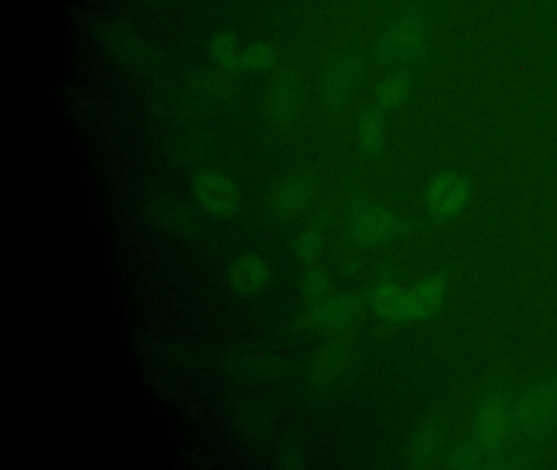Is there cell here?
I'll list each match as a JSON object with an SVG mask.
<instances>
[{
    "label": "cell",
    "instance_id": "7a4b0ae2",
    "mask_svg": "<svg viewBox=\"0 0 557 470\" xmlns=\"http://www.w3.org/2000/svg\"><path fill=\"white\" fill-rule=\"evenodd\" d=\"M515 428L526 436H546L557 430V386L541 382L528 387L513 404Z\"/></svg>",
    "mask_w": 557,
    "mask_h": 470
},
{
    "label": "cell",
    "instance_id": "2e32d148",
    "mask_svg": "<svg viewBox=\"0 0 557 470\" xmlns=\"http://www.w3.org/2000/svg\"><path fill=\"white\" fill-rule=\"evenodd\" d=\"M494 453L495 451L482 448L481 444L473 441L471 444H461L451 449L446 461L448 466L455 469H476V467L487 466V459Z\"/></svg>",
    "mask_w": 557,
    "mask_h": 470
},
{
    "label": "cell",
    "instance_id": "7402d4cb",
    "mask_svg": "<svg viewBox=\"0 0 557 470\" xmlns=\"http://www.w3.org/2000/svg\"><path fill=\"white\" fill-rule=\"evenodd\" d=\"M321 252L322 237L319 232L314 231V229H308V231L299 232L296 235L295 242H293V253L304 265L316 263Z\"/></svg>",
    "mask_w": 557,
    "mask_h": 470
},
{
    "label": "cell",
    "instance_id": "5b68a950",
    "mask_svg": "<svg viewBox=\"0 0 557 470\" xmlns=\"http://www.w3.org/2000/svg\"><path fill=\"white\" fill-rule=\"evenodd\" d=\"M513 428V404L504 395L489 394L479 402L473 417V438L482 448L499 451Z\"/></svg>",
    "mask_w": 557,
    "mask_h": 470
},
{
    "label": "cell",
    "instance_id": "8992f818",
    "mask_svg": "<svg viewBox=\"0 0 557 470\" xmlns=\"http://www.w3.org/2000/svg\"><path fill=\"white\" fill-rule=\"evenodd\" d=\"M193 196L214 218H234L242 206L241 188L223 173L203 172L193 178Z\"/></svg>",
    "mask_w": 557,
    "mask_h": 470
},
{
    "label": "cell",
    "instance_id": "7c38bea8",
    "mask_svg": "<svg viewBox=\"0 0 557 470\" xmlns=\"http://www.w3.org/2000/svg\"><path fill=\"white\" fill-rule=\"evenodd\" d=\"M363 66L355 58L342 59L337 66L329 72L324 87V95L330 105L344 103L355 92L361 80Z\"/></svg>",
    "mask_w": 557,
    "mask_h": 470
},
{
    "label": "cell",
    "instance_id": "52a82bcc",
    "mask_svg": "<svg viewBox=\"0 0 557 470\" xmlns=\"http://www.w3.org/2000/svg\"><path fill=\"white\" fill-rule=\"evenodd\" d=\"M361 304L355 296L348 294H326L322 298L308 301L304 307V324L321 332H339L355 324L360 317Z\"/></svg>",
    "mask_w": 557,
    "mask_h": 470
},
{
    "label": "cell",
    "instance_id": "ac0fdd59",
    "mask_svg": "<svg viewBox=\"0 0 557 470\" xmlns=\"http://www.w3.org/2000/svg\"><path fill=\"white\" fill-rule=\"evenodd\" d=\"M440 446V433L433 426H425L410 444L409 461L414 466H424L437 454Z\"/></svg>",
    "mask_w": 557,
    "mask_h": 470
},
{
    "label": "cell",
    "instance_id": "e0dca14e",
    "mask_svg": "<svg viewBox=\"0 0 557 470\" xmlns=\"http://www.w3.org/2000/svg\"><path fill=\"white\" fill-rule=\"evenodd\" d=\"M298 286L306 301H314L329 294V276L321 267H317L316 263H308L299 275Z\"/></svg>",
    "mask_w": 557,
    "mask_h": 470
},
{
    "label": "cell",
    "instance_id": "30bf717a",
    "mask_svg": "<svg viewBox=\"0 0 557 470\" xmlns=\"http://www.w3.org/2000/svg\"><path fill=\"white\" fill-rule=\"evenodd\" d=\"M412 322L433 319L442 312L450 294V286L445 276L428 275L409 286Z\"/></svg>",
    "mask_w": 557,
    "mask_h": 470
},
{
    "label": "cell",
    "instance_id": "277c9868",
    "mask_svg": "<svg viewBox=\"0 0 557 470\" xmlns=\"http://www.w3.org/2000/svg\"><path fill=\"white\" fill-rule=\"evenodd\" d=\"M473 200V185L463 173L445 170L428 180L424 203L437 219H453L468 209Z\"/></svg>",
    "mask_w": 557,
    "mask_h": 470
},
{
    "label": "cell",
    "instance_id": "cb8c5ba5",
    "mask_svg": "<svg viewBox=\"0 0 557 470\" xmlns=\"http://www.w3.org/2000/svg\"><path fill=\"white\" fill-rule=\"evenodd\" d=\"M144 2H167V0H144Z\"/></svg>",
    "mask_w": 557,
    "mask_h": 470
},
{
    "label": "cell",
    "instance_id": "5bb4252c",
    "mask_svg": "<svg viewBox=\"0 0 557 470\" xmlns=\"http://www.w3.org/2000/svg\"><path fill=\"white\" fill-rule=\"evenodd\" d=\"M357 142L365 156L376 157L383 152L386 142V120L383 110L375 107L361 113L357 123Z\"/></svg>",
    "mask_w": 557,
    "mask_h": 470
},
{
    "label": "cell",
    "instance_id": "603a6c76",
    "mask_svg": "<svg viewBox=\"0 0 557 470\" xmlns=\"http://www.w3.org/2000/svg\"><path fill=\"white\" fill-rule=\"evenodd\" d=\"M291 105H293V94L286 87L275 92L272 103H270L273 115H286L290 111Z\"/></svg>",
    "mask_w": 557,
    "mask_h": 470
},
{
    "label": "cell",
    "instance_id": "d4e9b609",
    "mask_svg": "<svg viewBox=\"0 0 557 470\" xmlns=\"http://www.w3.org/2000/svg\"><path fill=\"white\" fill-rule=\"evenodd\" d=\"M556 386H557V379H556Z\"/></svg>",
    "mask_w": 557,
    "mask_h": 470
},
{
    "label": "cell",
    "instance_id": "44dd1931",
    "mask_svg": "<svg viewBox=\"0 0 557 470\" xmlns=\"http://www.w3.org/2000/svg\"><path fill=\"white\" fill-rule=\"evenodd\" d=\"M275 61V51L267 43H254L249 48L241 51L239 56V69L246 71H262L272 66Z\"/></svg>",
    "mask_w": 557,
    "mask_h": 470
},
{
    "label": "cell",
    "instance_id": "3957f363",
    "mask_svg": "<svg viewBox=\"0 0 557 470\" xmlns=\"http://www.w3.org/2000/svg\"><path fill=\"white\" fill-rule=\"evenodd\" d=\"M406 222L393 209L373 201H358L353 204L348 216V229L353 240L365 247L389 244L404 232Z\"/></svg>",
    "mask_w": 557,
    "mask_h": 470
},
{
    "label": "cell",
    "instance_id": "8fae6325",
    "mask_svg": "<svg viewBox=\"0 0 557 470\" xmlns=\"http://www.w3.org/2000/svg\"><path fill=\"white\" fill-rule=\"evenodd\" d=\"M314 188L308 178L288 177L268 193V209L278 218H291L303 213L311 204Z\"/></svg>",
    "mask_w": 557,
    "mask_h": 470
},
{
    "label": "cell",
    "instance_id": "ba28073f",
    "mask_svg": "<svg viewBox=\"0 0 557 470\" xmlns=\"http://www.w3.org/2000/svg\"><path fill=\"white\" fill-rule=\"evenodd\" d=\"M229 288L241 298H257L272 283V268L257 253H242L228 271Z\"/></svg>",
    "mask_w": 557,
    "mask_h": 470
},
{
    "label": "cell",
    "instance_id": "9c48e42d",
    "mask_svg": "<svg viewBox=\"0 0 557 470\" xmlns=\"http://www.w3.org/2000/svg\"><path fill=\"white\" fill-rule=\"evenodd\" d=\"M370 304L378 317L391 324L412 322L409 286L394 280H383L371 289Z\"/></svg>",
    "mask_w": 557,
    "mask_h": 470
},
{
    "label": "cell",
    "instance_id": "9a60e30c",
    "mask_svg": "<svg viewBox=\"0 0 557 470\" xmlns=\"http://www.w3.org/2000/svg\"><path fill=\"white\" fill-rule=\"evenodd\" d=\"M414 82L409 72L396 71L379 82L375 92V103L379 110L389 111L401 107L412 94Z\"/></svg>",
    "mask_w": 557,
    "mask_h": 470
},
{
    "label": "cell",
    "instance_id": "ffe728a7",
    "mask_svg": "<svg viewBox=\"0 0 557 470\" xmlns=\"http://www.w3.org/2000/svg\"><path fill=\"white\" fill-rule=\"evenodd\" d=\"M108 48L112 49V53L125 59L128 63H134L143 56V49L139 45L138 40H134L130 33L123 32V30H112L105 36Z\"/></svg>",
    "mask_w": 557,
    "mask_h": 470
},
{
    "label": "cell",
    "instance_id": "d6986e66",
    "mask_svg": "<svg viewBox=\"0 0 557 470\" xmlns=\"http://www.w3.org/2000/svg\"><path fill=\"white\" fill-rule=\"evenodd\" d=\"M211 56L221 66L229 69H239V43L236 36L229 32H221L214 36L210 43Z\"/></svg>",
    "mask_w": 557,
    "mask_h": 470
},
{
    "label": "cell",
    "instance_id": "6da1fadb",
    "mask_svg": "<svg viewBox=\"0 0 557 470\" xmlns=\"http://www.w3.org/2000/svg\"><path fill=\"white\" fill-rule=\"evenodd\" d=\"M427 28L419 15L397 17L379 36L378 58L384 64H412L427 51Z\"/></svg>",
    "mask_w": 557,
    "mask_h": 470
},
{
    "label": "cell",
    "instance_id": "4fadbf2b",
    "mask_svg": "<svg viewBox=\"0 0 557 470\" xmlns=\"http://www.w3.org/2000/svg\"><path fill=\"white\" fill-rule=\"evenodd\" d=\"M347 366V351L344 346L329 345L317 351L309 364V382L314 386H329L342 374Z\"/></svg>",
    "mask_w": 557,
    "mask_h": 470
}]
</instances>
